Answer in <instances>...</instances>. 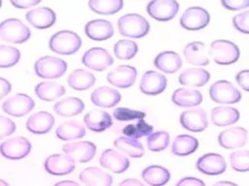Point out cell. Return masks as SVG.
<instances>
[{"mask_svg": "<svg viewBox=\"0 0 249 186\" xmlns=\"http://www.w3.org/2000/svg\"><path fill=\"white\" fill-rule=\"evenodd\" d=\"M196 168L203 174L219 175L227 169L225 158L219 153H206L201 155L196 163Z\"/></svg>", "mask_w": 249, "mask_h": 186, "instance_id": "obj_14", "label": "cell"}, {"mask_svg": "<svg viewBox=\"0 0 249 186\" xmlns=\"http://www.w3.org/2000/svg\"><path fill=\"white\" fill-rule=\"evenodd\" d=\"M208 53L215 63L219 65H230L236 62L240 56L237 45L229 40H215L209 46Z\"/></svg>", "mask_w": 249, "mask_h": 186, "instance_id": "obj_3", "label": "cell"}, {"mask_svg": "<svg viewBox=\"0 0 249 186\" xmlns=\"http://www.w3.org/2000/svg\"><path fill=\"white\" fill-rule=\"evenodd\" d=\"M34 106L35 102L30 96L23 93H18L3 102L2 109L9 115L21 117L29 113Z\"/></svg>", "mask_w": 249, "mask_h": 186, "instance_id": "obj_9", "label": "cell"}, {"mask_svg": "<svg viewBox=\"0 0 249 186\" xmlns=\"http://www.w3.org/2000/svg\"><path fill=\"white\" fill-rule=\"evenodd\" d=\"M141 177L150 186H163L170 179L169 170L159 165H151L141 172Z\"/></svg>", "mask_w": 249, "mask_h": 186, "instance_id": "obj_31", "label": "cell"}, {"mask_svg": "<svg viewBox=\"0 0 249 186\" xmlns=\"http://www.w3.org/2000/svg\"><path fill=\"white\" fill-rule=\"evenodd\" d=\"M62 151L74 162L87 163L94 157L96 153V146L91 141L81 140L64 144L62 146Z\"/></svg>", "mask_w": 249, "mask_h": 186, "instance_id": "obj_12", "label": "cell"}, {"mask_svg": "<svg viewBox=\"0 0 249 186\" xmlns=\"http://www.w3.org/2000/svg\"><path fill=\"white\" fill-rule=\"evenodd\" d=\"M239 117V111L230 106H218L211 109V121L219 127L234 124L238 121Z\"/></svg>", "mask_w": 249, "mask_h": 186, "instance_id": "obj_30", "label": "cell"}, {"mask_svg": "<svg viewBox=\"0 0 249 186\" xmlns=\"http://www.w3.org/2000/svg\"><path fill=\"white\" fill-rule=\"evenodd\" d=\"M183 54L186 61L196 66H206L209 64V57L206 53V46L204 43L195 41L184 46Z\"/></svg>", "mask_w": 249, "mask_h": 186, "instance_id": "obj_26", "label": "cell"}, {"mask_svg": "<svg viewBox=\"0 0 249 186\" xmlns=\"http://www.w3.org/2000/svg\"><path fill=\"white\" fill-rule=\"evenodd\" d=\"M55 123L54 117L48 111H38L28 117L26 121V129L35 135H43L49 133Z\"/></svg>", "mask_w": 249, "mask_h": 186, "instance_id": "obj_21", "label": "cell"}, {"mask_svg": "<svg viewBox=\"0 0 249 186\" xmlns=\"http://www.w3.org/2000/svg\"><path fill=\"white\" fill-rule=\"evenodd\" d=\"M11 89H12V85L10 81L0 77V100L9 94Z\"/></svg>", "mask_w": 249, "mask_h": 186, "instance_id": "obj_51", "label": "cell"}, {"mask_svg": "<svg viewBox=\"0 0 249 186\" xmlns=\"http://www.w3.org/2000/svg\"><path fill=\"white\" fill-rule=\"evenodd\" d=\"M67 83L75 90H87L95 83V77L88 70L76 69L68 76Z\"/></svg>", "mask_w": 249, "mask_h": 186, "instance_id": "obj_36", "label": "cell"}, {"mask_svg": "<svg viewBox=\"0 0 249 186\" xmlns=\"http://www.w3.org/2000/svg\"><path fill=\"white\" fill-rule=\"evenodd\" d=\"M123 0H89V7L100 15H113L122 10Z\"/></svg>", "mask_w": 249, "mask_h": 186, "instance_id": "obj_38", "label": "cell"}, {"mask_svg": "<svg viewBox=\"0 0 249 186\" xmlns=\"http://www.w3.org/2000/svg\"><path fill=\"white\" fill-rule=\"evenodd\" d=\"M170 140V136L166 131H157L152 133L147 138V147L151 151H161L164 150Z\"/></svg>", "mask_w": 249, "mask_h": 186, "instance_id": "obj_41", "label": "cell"}, {"mask_svg": "<svg viewBox=\"0 0 249 186\" xmlns=\"http://www.w3.org/2000/svg\"><path fill=\"white\" fill-rule=\"evenodd\" d=\"M30 141L21 136L14 137L4 140L0 144V153L10 160H19L26 157L31 151Z\"/></svg>", "mask_w": 249, "mask_h": 186, "instance_id": "obj_7", "label": "cell"}, {"mask_svg": "<svg viewBox=\"0 0 249 186\" xmlns=\"http://www.w3.org/2000/svg\"><path fill=\"white\" fill-rule=\"evenodd\" d=\"M0 186H10L8 182H6L5 180L3 179H0Z\"/></svg>", "mask_w": 249, "mask_h": 186, "instance_id": "obj_55", "label": "cell"}, {"mask_svg": "<svg viewBox=\"0 0 249 186\" xmlns=\"http://www.w3.org/2000/svg\"><path fill=\"white\" fill-rule=\"evenodd\" d=\"M180 123L188 131L202 132L208 126L206 111L201 108L186 109L180 114Z\"/></svg>", "mask_w": 249, "mask_h": 186, "instance_id": "obj_13", "label": "cell"}, {"mask_svg": "<svg viewBox=\"0 0 249 186\" xmlns=\"http://www.w3.org/2000/svg\"><path fill=\"white\" fill-rule=\"evenodd\" d=\"M202 94L196 89L189 87H180L173 91L172 103L182 108H193L198 106L202 102Z\"/></svg>", "mask_w": 249, "mask_h": 186, "instance_id": "obj_25", "label": "cell"}, {"mask_svg": "<svg viewBox=\"0 0 249 186\" xmlns=\"http://www.w3.org/2000/svg\"><path fill=\"white\" fill-rule=\"evenodd\" d=\"M67 63L58 57L46 55L34 63L35 74L41 78H58L65 74Z\"/></svg>", "mask_w": 249, "mask_h": 186, "instance_id": "obj_5", "label": "cell"}, {"mask_svg": "<svg viewBox=\"0 0 249 186\" xmlns=\"http://www.w3.org/2000/svg\"><path fill=\"white\" fill-rule=\"evenodd\" d=\"M137 78V70L130 65H120L107 74V80L120 88L130 87Z\"/></svg>", "mask_w": 249, "mask_h": 186, "instance_id": "obj_19", "label": "cell"}, {"mask_svg": "<svg viewBox=\"0 0 249 186\" xmlns=\"http://www.w3.org/2000/svg\"><path fill=\"white\" fill-rule=\"evenodd\" d=\"M55 135L61 140L82 139L86 135V128L79 121L69 120L58 125L55 131Z\"/></svg>", "mask_w": 249, "mask_h": 186, "instance_id": "obj_34", "label": "cell"}, {"mask_svg": "<svg viewBox=\"0 0 249 186\" xmlns=\"http://www.w3.org/2000/svg\"><path fill=\"white\" fill-rule=\"evenodd\" d=\"M198 140L191 135H178L172 141L171 152L176 156H188L196 151Z\"/></svg>", "mask_w": 249, "mask_h": 186, "instance_id": "obj_33", "label": "cell"}, {"mask_svg": "<svg viewBox=\"0 0 249 186\" xmlns=\"http://www.w3.org/2000/svg\"><path fill=\"white\" fill-rule=\"evenodd\" d=\"M99 164L101 167L108 169L115 173H122L129 168L130 162L128 158L120 151L113 148H108L101 153Z\"/></svg>", "mask_w": 249, "mask_h": 186, "instance_id": "obj_17", "label": "cell"}, {"mask_svg": "<svg viewBox=\"0 0 249 186\" xmlns=\"http://www.w3.org/2000/svg\"><path fill=\"white\" fill-rule=\"evenodd\" d=\"M235 80L243 90L249 92V69L241 70L236 73Z\"/></svg>", "mask_w": 249, "mask_h": 186, "instance_id": "obj_48", "label": "cell"}, {"mask_svg": "<svg viewBox=\"0 0 249 186\" xmlns=\"http://www.w3.org/2000/svg\"><path fill=\"white\" fill-rule=\"evenodd\" d=\"M26 20L35 28L46 29L55 23L56 16L49 7H37L29 10L25 15Z\"/></svg>", "mask_w": 249, "mask_h": 186, "instance_id": "obj_20", "label": "cell"}, {"mask_svg": "<svg viewBox=\"0 0 249 186\" xmlns=\"http://www.w3.org/2000/svg\"><path fill=\"white\" fill-rule=\"evenodd\" d=\"M17 130L16 123L3 115H0V140L13 135Z\"/></svg>", "mask_w": 249, "mask_h": 186, "instance_id": "obj_46", "label": "cell"}, {"mask_svg": "<svg viewBox=\"0 0 249 186\" xmlns=\"http://www.w3.org/2000/svg\"><path fill=\"white\" fill-rule=\"evenodd\" d=\"M1 6H2V1L0 0V8H1Z\"/></svg>", "mask_w": 249, "mask_h": 186, "instance_id": "obj_56", "label": "cell"}, {"mask_svg": "<svg viewBox=\"0 0 249 186\" xmlns=\"http://www.w3.org/2000/svg\"><path fill=\"white\" fill-rule=\"evenodd\" d=\"M82 63L93 71H104L114 63L110 52L102 47H91L82 56Z\"/></svg>", "mask_w": 249, "mask_h": 186, "instance_id": "obj_10", "label": "cell"}, {"mask_svg": "<svg viewBox=\"0 0 249 186\" xmlns=\"http://www.w3.org/2000/svg\"><path fill=\"white\" fill-rule=\"evenodd\" d=\"M41 0H11V4L18 9H26L32 8L38 5Z\"/></svg>", "mask_w": 249, "mask_h": 186, "instance_id": "obj_50", "label": "cell"}, {"mask_svg": "<svg viewBox=\"0 0 249 186\" xmlns=\"http://www.w3.org/2000/svg\"><path fill=\"white\" fill-rule=\"evenodd\" d=\"M114 145L118 151L123 153L124 156L127 155L131 158H140L145 153L143 144L138 140L127 138L125 136L116 139Z\"/></svg>", "mask_w": 249, "mask_h": 186, "instance_id": "obj_35", "label": "cell"}, {"mask_svg": "<svg viewBox=\"0 0 249 186\" xmlns=\"http://www.w3.org/2000/svg\"><path fill=\"white\" fill-rule=\"evenodd\" d=\"M118 186H145L140 180L136 178H126L121 181Z\"/></svg>", "mask_w": 249, "mask_h": 186, "instance_id": "obj_52", "label": "cell"}, {"mask_svg": "<svg viewBox=\"0 0 249 186\" xmlns=\"http://www.w3.org/2000/svg\"><path fill=\"white\" fill-rule=\"evenodd\" d=\"M53 186H81V185L73 180H62V181L56 182Z\"/></svg>", "mask_w": 249, "mask_h": 186, "instance_id": "obj_53", "label": "cell"}, {"mask_svg": "<svg viewBox=\"0 0 249 186\" xmlns=\"http://www.w3.org/2000/svg\"><path fill=\"white\" fill-rule=\"evenodd\" d=\"M119 33L129 38H141L148 34L150 30L149 21L139 14H126L119 17Z\"/></svg>", "mask_w": 249, "mask_h": 186, "instance_id": "obj_2", "label": "cell"}, {"mask_svg": "<svg viewBox=\"0 0 249 186\" xmlns=\"http://www.w3.org/2000/svg\"><path fill=\"white\" fill-rule=\"evenodd\" d=\"M212 186H238V185L234 182H231V181L223 180V181H218V182L214 183Z\"/></svg>", "mask_w": 249, "mask_h": 186, "instance_id": "obj_54", "label": "cell"}, {"mask_svg": "<svg viewBox=\"0 0 249 186\" xmlns=\"http://www.w3.org/2000/svg\"><path fill=\"white\" fill-rule=\"evenodd\" d=\"M36 96L46 102L53 101L65 94V87L54 81H42L35 86Z\"/></svg>", "mask_w": 249, "mask_h": 186, "instance_id": "obj_37", "label": "cell"}, {"mask_svg": "<svg viewBox=\"0 0 249 186\" xmlns=\"http://www.w3.org/2000/svg\"><path fill=\"white\" fill-rule=\"evenodd\" d=\"M231 167L239 172L249 171V150H236L230 154Z\"/></svg>", "mask_w": 249, "mask_h": 186, "instance_id": "obj_43", "label": "cell"}, {"mask_svg": "<svg viewBox=\"0 0 249 186\" xmlns=\"http://www.w3.org/2000/svg\"><path fill=\"white\" fill-rule=\"evenodd\" d=\"M175 186H205L204 182L194 176H186L178 180Z\"/></svg>", "mask_w": 249, "mask_h": 186, "instance_id": "obj_49", "label": "cell"}, {"mask_svg": "<svg viewBox=\"0 0 249 186\" xmlns=\"http://www.w3.org/2000/svg\"><path fill=\"white\" fill-rule=\"evenodd\" d=\"M210 21L209 13L202 7L193 6L186 9L180 17V25L191 31L199 30L208 25Z\"/></svg>", "mask_w": 249, "mask_h": 186, "instance_id": "obj_8", "label": "cell"}, {"mask_svg": "<svg viewBox=\"0 0 249 186\" xmlns=\"http://www.w3.org/2000/svg\"><path fill=\"white\" fill-rule=\"evenodd\" d=\"M79 179L86 186H111L113 183L112 176L96 167H88L84 169Z\"/></svg>", "mask_w": 249, "mask_h": 186, "instance_id": "obj_27", "label": "cell"}, {"mask_svg": "<svg viewBox=\"0 0 249 186\" xmlns=\"http://www.w3.org/2000/svg\"><path fill=\"white\" fill-rule=\"evenodd\" d=\"M222 6L231 11L242 10L249 7V0H221Z\"/></svg>", "mask_w": 249, "mask_h": 186, "instance_id": "obj_47", "label": "cell"}, {"mask_svg": "<svg viewBox=\"0 0 249 186\" xmlns=\"http://www.w3.org/2000/svg\"><path fill=\"white\" fill-rule=\"evenodd\" d=\"M167 85V79L164 75L157 71H147L143 74L139 89L146 95H158L164 91Z\"/></svg>", "mask_w": 249, "mask_h": 186, "instance_id": "obj_15", "label": "cell"}, {"mask_svg": "<svg viewBox=\"0 0 249 186\" xmlns=\"http://www.w3.org/2000/svg\"><path fill=\"white\" fill-rule=\"evenodd\" d=\"M210 74L202 68H189L181 72L178 77L180 84L191 87H200L208 82Z\"/></svg>", "mask_w": 249, "mask_h": 186, "instance_id": "obj_28", "label": "cell"}, {"mask_svg": "<svg viewBox=\"0 0 249 186\" xmlns=\"http://www.w3.org/2000/svg\"><path fill=\"white\" fill-rule=\"evenodd\" d=\"M85 108L84 102L77 97H67L53 105V110L56 114L63 117L75 116L81 113Z\"/></svg>", "mask_w": 249, "mask_h": 186, "instance_id": "obj_32", "label": "cell"}, {"mask_svg": "<svg viewBox=\"0 0 249 186\" xmlns=\"http://www.w3.org/2000/svg\"><path fill=\"white\" fill-rule=\"evenodd\" d=\"M210 98L219 104H235L241 99V92L229 80H217L210 85Z\"/></svg>", "mask_w": 249, "mask_h": 186, "instance_id": "obj_6", "label": "cell"}, {"mask_svg": "<svg viewBox=\"0 0 249 186\" xmlns=\"http://www.w3.org/2000/svg\"><path fill=\"white\" fill-rule=\"evenodd\" d=\"M121 99V93L109 86L97 87L90 94L91 103L100 108H113L119 104Z\"/></svg>", "mask_w": 249, "mask_h": 186, "instance_id": "obj_22", "label": "cell"}, {"mask_svg": "<svg viewBox=\"0 0 249 186\" xmlns=\"http://www.w3.org/2000/svg\"><path fill=\"white\" fill-rule=\"evenodd\" d=\"M233 27L244 34H249V10L243 11L232 17Z\"/></svg>", "mask_w": 249, "mask_h": 186, "instance_id": "obj_45", "label": "cell"}, {"mask_svg": "<svg viewBox=\"0 0 249 186\" xmlns=\"http://www.w3.org/2000/svg\"><path fill=\"white\" fill-rule=\"evenodd\" d=\"M81 46V37L71 30H60L54 33L49 41L51 50L62 55L74 54L80 49Z\"/></svg>", "mask_w": 249, "mask_h": 186, "instance_id": "obj_1", "label": "cell"}, {"mask_svg": "<svg viewBox=\"0 0 249 186\" xmlns=\"http://www.w3.org/2000/svg\"><path fill=\"white\" fill-rule=\"evenodd\" d=\"M85 33L93 41H104L114 35V27L106 19H92L86 23Z\"/></svg>", "mask_w": 249, "mask_h": 186, "instance_id": "obj_23", "label": "cell"}, {"mask_svg": "<svg viewBox=\"0 0 249 186\" xmlns=\"http://www.w3.org/2000/svg\"><path fill=\"white\" fill-rule=\"evenodd\" d=\"M20 59V51L11 46L0 45V68L15 66Z\"/></svg>", "mask_w": 249, "mask_h": 186, "instance_id": "obj_42", "label": "cell"}, {"mask_svg": "<svg viewBox=\"0 0 249 186\" xmlns=\"http://www.w3.org/2000/svg\"><path fill=\"white\" fill-rule=\"evenodd\" d=\"M44 169L53 175H65L75 169V162L66 154H52L44 161Z\"/></svg>", "mask_w": 249, "mask_h": 186, "instance_id": "obj_18", "label": "cell"}, {"mask_svg": "<svg viewBox=\"0 0 249 186\" xmlns=\"http://www.w3.org/2000/svg\"><path fill=\"white\" fill-rule=\"evenodd\" d=\"M153 130H154V127L152 125H150L143 119H139L136 123H132L124 126L122 132L127 138L138 140L139 138L151 135L153 133Z\"/></svg>", "mask_w": 249, "mask_h": 186, "instance_id": "obj_40", "label": "cell"}, {"mask_svg": "<svg viewBox=\"0 0 249 186\" xmlns=\"http://www.w3.org/2000/svg\"><path fill=\"white\" fill-rule=\"evenodd\" d=\"M248 131L239 126H234L222 131L218 135L219 144L226 149H234L243 146L247 142Z\"/></svg>", "mask_w": 249, "mask_h": 186, "instance_id": "obj_16", "label": "cell"}, {"mask_svg": "<svg viewBox=\"0 0 249 186\" xmlns=\"http://www.w3.org/2000/svg\"><path fill=\"white\" fill-rule=\"evenodd\" d=\"M138 51V45L136 42L128 39L119 40L114 45V54L117 58L122 60H128L133 58Z\"/></svg>", "mask_w": 249, "mask_h": 186, "instance_id": "obj_39", "label": "cell"}, {"mask_svg": "<svg viewBox=\"0 0 249 186\" xmlns=\"http://www.w3.org/2000/svg\"><path fill=\"white\" fill-rule=\"evenodd\" d=\"M30 36V29L18 18H7L0 23V38L5 42L21 44Z\"/></svg>", "mask_w": 249, "mask_h": 186, "instance_id": "obj_4", "label": "cell"}, {"mask_svg": "<svg viewBox=\"0 0 249 186\" xmlns=\"http://www.w3.org/2000/svg\"><path fill=\"white\" fill-rule=\"evenodd\" d=\"M113 116L118 121H130L136 119H143L146 116V113L141 110L120 107L114 109Z\"/></svg>", "mask_w": 249, "mask_h": 186, "instance_id": "obj_44", "label": "cell"}, {"mask_svg": "<svg viewBox=\"0 0 249 186\" xmlns=\"http://www.w3.org/2000/svg\"><path fill=\"white\" fill-rule=\"evenodd\" d=\"M147 13L153 18L160 21L172 19L179 11L176 0H152L147 4Z\"/></svg>", "mask_w": 249, "mask_h": 186, "instance_id": "obj_11", "label": "cell"}, {"mask_svg": "<svg viewBox=\"0 0 249 186\" xmlns=\"http://www.w3.org/2000/svg\"><path fill=\"white\" fill-rule=\"evenodd\" d=\"M84 123L89 130L95 133H100L110 128L113 121L112 116L107 111L93 109L85 114Z\"/></svg>", "mask_w": 249, "mask_h": 186, "instance_id": "obj_24", "label": "cell"}, {"mask_svg": "<svg viewBox=\"0 0 249 186\" xmlns=\"http://www.w3.org/2000/svg\"><path fill=\"white\" fill-rule=\"evenodd\" d=\"M154 65L164 73L173 74L182 67V58L176 51L165 50L157 54L154 59Z\"/></svg>", "mask_w": 249, "mask_h": 186, "instance_id": "obj_29", "label": "cell"}]
</instances>
